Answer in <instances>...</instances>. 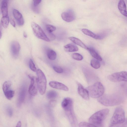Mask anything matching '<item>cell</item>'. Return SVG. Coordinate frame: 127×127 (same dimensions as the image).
<instances>
[{
    "label": "cell",
    "mask_w": 127,
    "mask_h": 127,
    "mask_svg": "<svg viewBox=\"0 0 127 127\" xmlns=\"http://www.w3.org/2000/svg\"><path fill=\"white\" fill-rule=\"evenodd\" d=\"M45 27L46 30L49 33H52L56 29V28L55 26L49 24L46 25Z\"/></svg>",
    "instance_id": "30"
},
{
    "label": "cell",
    "mask_w": 127,
    "mask_h": 127,
    "mask_svg": "<svg viewBox=\"0 0 127 127\" xmlns=\"http://www.w3.org/2000/svg\"><path fill=\"white\" fill-rule=\"evenodd\" d=\"M47 55L48 58L51 60H55L57 57L56 52L54 51L51 49L47 50Z\"/></svg>",
    "instance_id": "23"
},
{
    "label": "cell",
    "mask_w": 127,
    "mask_h": 127,
    "mask_svg": "<svg viewBox=\"0 0 127 127\" xmlns=\"http://www.w3.org/2000/svg\"><path fill=\"white\" fill-rule=\"evenodd\" d=\"M91 66L95 69L99 68L100 66V63L99 61L95 59H92L90 63Z\"/></svg>",
    "instance_id": "24"
},
{
    "label": "cell",
    "mask_w": 127,
    "mask_h": 127,
    "mask_svg": "<svg viewBox=\"0 0 127 127\" xmlns=\"http://www.w3.org/2000/svg\"><path fill=\"white\" fill-rule=\"evenodd\" d=\"M49 35L50 38V40H54L56 38L55 36L52 33H49Z\"/></svg>",
    "instance_id": "37"
},
{
    "label": "cell",
    "mask_w": 127,
    "mask_h": 127,
    "mask_svg": "<svg viewBox=\"0 0 127 127\" xmlns=\"http://www.w3.org/2000/svg\"><path fill=\"white\" fill-rule=\"evenodd\" d=\"M37 82L38 89L40 93L42 95L45 92L47 85V80L45 75L42 71L39 69L37 70Z\"/></svg>",
    "instance_id": "5"
},
{
    "label": "cell",
    "mask_w": 127,
    "mask_h": 127,
    "mask_svg": "<svg viewBox=\"0 0 127 127\" xmlns=\"http://www.w3.org/2000/svg\"><path fill=\"white\" fill-rule=\"evenodd\" d=\"M31 26L34 34L37 38L48 42L50 40L46 35L41 27L34 22L31 23Z\"/></svg>",
    "instance_id": "6"
},
{
    "label": "cell",
    "mask_w": 127,
    "mask_h": 127,
    "mask_svg": "<svg viewBox=\"0 0 127 127\" xmlns=\"http://www.w3.org/2000/svg\"><path fill=\"white\" fill-rule=\"evenodd\" d=\"M6 97L9 100L11 99L13 97L15 92L14 91L10 90L4 93Z\"/></svg>",
    "instance_id": "28"
},
{
    "label": "cell",
    "mask_w": 127,
    "mask_h": 127,
    "mask_svg": "<svg viewBox=\"0 0 127 127\" xmlns=\"http://www.w3.org/2000/svg\"><path fill=\"white\" fill-rule=\"evenodd\" d=\"M41 1V0H33L32 8H37L38 6Z\"/></svg>",
    "instance_id": "34"
},
{
    "label": "cell",
    "mask_w": 127,
    "mask_h": 127,
    "mask_svg": "<svg viewBox=\"0 0 127 127\" xmlns=\"http://www.w3.org/2000/svg\"><path fill=\"white\" fill-rule=\"evenodd\" d=\"M72 58L77 60L81 61L83 59V56L80 54L74 53L72 54Z\"/></svg>",
    "instance_id": "31"
},
{
    "label": "cell",
    "mask_w": 127,
    "mask_h": 127,
    "mask_svg": "<svg viewBox=\"0 0 127 127\" xmlns=\"http://www.w3.org/2000/svg\"><path fill=\"white\" fill-rule=\"evenodd\" d=\"M109 127H127L124 123L116 125H110Z\"/></svg>",
    "instance_id": "36"
},
{
    "label": "cell",
    "mask_w": 127,
    "mask_h": 127,
    "mask_svg": "<svg viewBox=\"0 0 127 127\" xmlns=\"http://www.w3.org/2000/svg\"><path fill=\"white\" fill-rule=\"evenodd\" d=\"M11 51L13 56L14 58L17 57L19 54L20 49V44L17 41H14L11 44Z\"/></svg>",
    "instance_id": "11"
},
{
    "label": "cell",
    "mask_w": 127,
    "mask_h": 127,
    "mask_svg": "<svg viewBox=\"0 0 127 127\" xmlns=\"http://www.w3.org/2000/svg\"><path fill=\"white\" fill-rule=\"evenodd\" d=\"M54 70L57 73H62L63 72V69L60 67L57 66H53Z\"/></svg>",
    "instance_id": "33"
},
{
    "label": "cell",
    "mask_w": 127,
    "mask_h": 127,
    "mask_svg": "<svg viewBox=\"0 0 127 127\" xmlns=\"http://www.w3.org/2000/svg\"><path fill=\"white\" fill-rule=\"evenodd\" d=\"M62 106L65 111L73 109V104L72 99L69 97L65 98L62 102Z\"/></svg>",
    "instance_id": "12"
},
{
    "label": "cell",
    "mask_w": 127,
    "mask_h": 127,
    "mask_svg": "<svg viewBox=\"0 0 127 127\" xmlns=\"http://www.w3.org/2000/svg\"><path fill=\"white\" fill-rule=\"evenodd\" d=\"M10 22L11 24L14 27H15V23L14 21L12 19L10 20Z\"/></svg>",
    "instance_id": "39"
},
{
    "label": "cell",
    "mask_w": 127,
    "mask_h": 127,
    "mask_svg": "<svg viewBox=\"0 0 127 127\" xmlns=\"http://www.w3.org/2000/svg\"><path fill=\"white\" fill-rule=\"evenodd\" d=\"M82 32L85 34L97 39H101L103 38L100 34H96L89 30L86 29H82Z\"/></svg>",
    "instance_id": "17"
},
{
    "label": "cell",
    "mask_w": 127,
    "mask_h": 127,
    "mask_svg": "<svg viewBox=\"0 0 127 127\" xmlns=\"http://www.w3.org/2000/svg\"><path fill=\"white\" fill-rule=\"evenodd\" d=\"M9 22V18L8 16L2 17L1 20V22L2 26L5 28L7 27Z\"/></svg>",
    "instance_id": "27"
},
{
    "label": "cell",
    "mask_w": 127,
    "mask_h": 127,
    "mask_svg": "<svg viewBox=\"0 0 127 127\" xmlns=\"http://www.w3.org/2000/svg\"><path fill=\"white\" fill-rule=\"evenodd\" d=\"M124 111L121 107L116 108L110 121V125H116L122 124L125 121Z\"/></svg>",
    "instance_id": "4"
},
{
    "label": "cell",
    "mask_w": 127,
    "mask_h": 127,
    "mask_svg": "<svg viewBox=\"0 0 127 127\" xmlns=\"http://www.w3.org/2000/svg\"><path fill=\"white\" fill-rule=\"evenodd\" d=\"M58 95L57 92L54 90H50L47 92V96L49 99H53L56 98Z\"/></svg>",
    "instance_id": "25"
},
{
    "label": "cell",
    "mask_w": 127,
    "mask_h": 127,
    "mask_svg": "<svg viewBox=\"0 0 127 127\" xmlns=\"http://www.w3.org/2000/svg\"><path fill=\"white\" fill-rule=\"evenodd\" d=\"M69 39L74 43L81 46L82 48L86 49L87 50L88 47L83 43L79 39L73 37H70L69 38Z\"/></svg>",
    "instance_id": "20"
},
{
    "label": "cell",
    "mask_w": 127,
    "mask_h": 127,
    "mask_svg": "<svg viewBox=\"0 0 127 127\" xmlns=\"http://www.w3.org/2000/svg\"><path fill=\"white\" fill-rule=\"evenodd\" d=\"M13 14L19 26L23 25L24 20L22 14L17 10L14 9L13 10Z\"/></svg>",
    "instance_id": "14"
},
{
    "label": "cell",
    "mask_w": 127,
    "mask_h": 127,
    "mask_svg": "<svg viewBox=\"0 0 127 127\" xmlns=\"http://www.w3.org/2000/svg\"><path fill=\"white\" fill-rule=\"evenodd\" d=\"M49 86L51 87L57 89L62 90L65 91H68V88L64 84L55 81H52L49 83Z\"/></svg>",
    "instance_id": "15"
},
{
    "label": "cell",
    "mask_w": 127,
    "mask_h": 127,
    "mask_svg": "<svg viewBox=\"0 0 127 127\" xmlns=\"http://www.w3.org/2000/svg\"><path fill=\"white\" fill-rule=\"evenodd\" d=\"M62 19L67 22H70L74 20L76 18L74 11L71 10L63 12L61 14Z\"/></svg>",
    "instance_id": "9"
},
{
    "label": "cell",
    "mask_w": 127,
    "mask_h": 127,
    "mask_svg": "<svg viewBox=\"0 0 127 127\" xmlns=\"http://www.w3.org/2000/svg\"><path fill=\"white\" fill-rule=\"evenodd\" d=\"M64 51L67 52L76 51L78 50V48L76 45L72 44H69L64 46Z\"/></svg>",
    "instance_id": "21"
},
{
    "label": "cell",
    "mask_w": 127,
    "mask_h": 127,
    "mask_svg": "<svg viewBox=\"0 0 127 127\" xmlns=\"http://www.w3.org/2000/svg\"><path fill=\"white\" fill-rule=\"evenodd\" d=\"M29 66L30 69L32 71L35 72L37 71L36 68L33 61L32 59H30L29 62Z\"/></svg>",
    "instance_id": "32"
},
{
    "label": "cell",
    "mask_w": 127,
    "mask_h": 127,
    "mask_svg": "<svg viewBox=\"0 0 127 127\" xmlns=\"http://www.w3.org/2000/svg\"><path fill=\"white\" fill-rule=\"evenodd\" d=\"M31 79V83L29 89V92L31 95L35 96L37 94L38 88L37 78L34 76L29 75Z\"/></svg>",
    "instance_id": "8"
},
{
    "label": "cell",
    "mask_w": 127,
    "mask_h": 127,
    "mask_svg": "<svg viewBox=\"0 0 127 127\" xmlns=\"http://www.w3.org/2000/svg\"><path fill=\"white\" fill-rule=\"evenodd\" d=\"M108 79L113 82H127V72L122 71L117 72L108 76Z\"/></svg>",
    "instance_id": "7"
},
{
    "label": "cell",
    "mask_w": 127,
    "mask_h": 127,
    "mask_svg": "<svg viewBox=\"0 0 127 127\" xmlns=\"http://www.w3.org/2000/svg\"><path fill=\"white\" fill-rule=\"evenodd\" d=\"M50 104L52 106H54L56 104V100L52 99L50 101Z\"/></svg>",
    "instance_id": "38"
},
{
    "label": "cell",
    "mask_w": 127,
    "mask_h": 127,
    "mask_svg": "<svg viewBox=\"0 0 127 127\" xmlns=\"http://www.w3.org/2000/svg\"><path fill=\"white\" fill-rule=\"evenodd\" d=\"M1 10L3 17L7 16L8 8L7 0H2L1 2Z\"/></svg>",
    "instance_id": "19"
},
{
    "label": "cell",
    "mask_w": 127,
    "mask_h": 127,
    "mask_svg": "<svg viewBox=\"0 0 127 127\" xmlns=\"http://www.w3.org/2000/svg\"><path fill=\"white\" fill-rule=\"evenodd\" d=\"M26 89L25 86H23L20 88L19 90L17 105L18 106H20L24 102L26 95Z\"/></svg>",
    "instance_id": "13"
},
{
    "label": "cell",
    "mask_w": 127,
    "mask_h": 127,
    "mask_svg": "<svg viewBox=\"0 0 127 127\" xmlns=\"http://www.w3.org/2000/svg\"><path fill=\"white\" fill-rule=\"evenodd\" d=\"M21 122L20 121H19L17 123L15 127H21Z\"/></svg>",
    "instance_id": "40"
},
{
    "label": "cell",
    "mask_w": 127,
    "mask_h": 127,
    "mask_svg": "<svg viewBox=\"0 0 127 127\" xmlns=\"http://www.w3.org/2000/svg\"><path fill=\"white\" fill-rule=\"evenodd\" d=\"M68 118L71 127H77V121L73 109H71L65 111Z\"/></svg>",
    "instance_id": "10"
},
{
    "label": "cell",
    "mask_w": 127,
    "mask_h": 127,
    "mask_svg": "<svg viewBox=\"0 0 127 127\" xmlns=\"http://www.w3.org/2000/svg\"><path fill=\"white\" fill-rule=\"evenodd\" d=\"M23 35L24 36L25 38H26L27 37V34L25 32H24Z\"/></svg>",
    "instance_id": "41"
},
{
    "label": "cell",
    "mask_w": 127,
    "mask_h": 127,
    "mask_svg": "<svg viewBox=\"0 0 127 127\" xmlns=\"http://www.w3.org/2000/svg\"><path fill=\"white\" fill-rule=\"evenodd\" d=\"M109 110L105 109L100 110L93 114L89 118V122L95 126H101L108 114Z\"/></svg>",
    "instance_id": "2"
},
{
    "label": "cell",
    "mask_w": 127,
    "mask_h": 127,
    "mask_svg": "<svg viewBox=\"0 0 127 127\" xmlns=\"http://www.w3.org/2000/svg\"><path fill=\"white\" fill-rule=\"evenodd\" d=\"M124 123L126 125L127 127V119L126 120H125V121Z\"/></svg>",
    "instance_id": "42"
},
{
    "label": "cell",
    "mask_w": 127,
    "mask_h": 127,
    "mask_svg": "<svg viewBox=\"0 0 127 127\" xmlns=\"http://www.w3.org/2000/svg\"><path fill=\"white\" fill-rule=\"evenodd\" d=\"M124 100L123 97L117 94H106L98 98V101L106 106H112L119 105Z\"/></svg>",
    "instance_id": "1"
},
{
    "label": "cell",
    "mask_w": 127,
    "mask_h": 127,
    "mask_svg": "<svg viewBox=\"0 0 127 127\" xmlns=\"http://www.w3.org/2000/svg\"><path fill=\"white\" fill-rule=\"evenodd\" d=\"M89 95L93 98H98L103 95L104 88L102 84L99 82L95 83L88 87L87 88Z\"/></svg>",
    "instance_id": "3"
},
{
    "label": "cell",
    "mask_w": 127,
    "mask_h": 127,
    "mask_svg": "<svg viewBox=\"0 0 127 127\" xmlns=\"http://www.w3.org/2000/svg\"><path fill=\"white\" fill-rule=\"evenodd\" d=\"M88 50L89 51L92 56L95 59L100 61L102 60V58L96 52V50L92 47H88Z\"/></svg>",
    "instance_id": "22"
},
{
    "label": "cell",
    "mask_w": 127,
    "mask_h": 127,
    "mask_svg": "<svg viewBox=\"0 0 127 127\" xmlns=\"http://www.w3.org/2000/svg\"><path fill=\"white\" fill-rule=\"evenodd\" d=\"M79 127H97L91 123L85 122H82L79 124Z\"/></svg>",
    "instance_id": "29"
},
{
    "label": "cell",
    "mask_w": 127,
    "mask_h": 127,
    "mask_svg": "<svg viewBox=\"0 0 127 127\" xmlns=\"http://www.w3.org/2000/svg\"><path fill=\"white\" fill-rule=\"evenodd\" d=\"M12 83L9 81H7L5 82L2 86V89L4 93L10 90L11 87Z\"/></svg>",
    "instance_id": "26"
},
{
    "label": "cell",
    "mask_w": 127,
    "mask_h": 127,
    "mask_svg": "<svg viewBox=\"0 0 127 127\" xmlns=\"http://www.w3.org/2000/svg\"><path fill=\"white\" fill-rule=\"evenodd\" d=\"M118 8L121 13L127 17V10L126 6L124 1L120 0L118 3Z\"/></svg>",
    "instance_id": "18"
},
{
    "label": "cell",
    "mask_w": 127,
    "mask_h": 127,
    "mask_svg": "<svg viewBox=\"0 0 127 127\" xmlns=\"http://www.w3.org/2000/svg\"><path fill=\"white\" fill-rule=\"evenodd\" d=\"M6 111L8 115L10 117H11L13 115V110L12 108L10 106L7 107Z\"/></svg>",
    "instance_id": "35"
},
{
    "label": "cell",
    "mask_w": 127,
    "mask_h": 127,
    "mask_svg": "<svg viewBox=\"0 0 127 127\" xmlns=\"http://www.w3.org/2000/svg\"><path fill=\"white\" fill-rule=\"evenodd\" d=\"M78 92L79 94L84 99L88 100L89 99V94L87 89L84 88L80 84L78 83Z\"/></svg>",
    "instance_id": "16"
}]
</instances>
